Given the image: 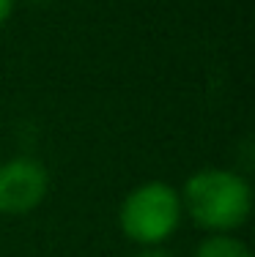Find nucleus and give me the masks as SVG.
I'll list each match as a JSON object with an SVG mask.
<instances>
[{
	"label": "nucleus",
	"instance_id": "obj_2",
	"mask_svg": "<svg viewBox=\"0 0 255 257\" xmlns=\"http://www.w3.org/2000/svg\"><path fill=\"white\" fill-rule=\"evenodd\" d=\"M121 230L143 246H156L181 222V197L170 183L148 181L132 189L121 205Z\"/></svg>",
	"mask_w": 255,
	"mask_h": 257
},
{
	"label": "nucleus",
	"instance_id": "obj_5",
	"mask_svg": "<svg viewBox=\"0 0 255 257\" xmlns=\"http://www.w3.org/2000/svg\"><path fill=\"white\" fill-rule=\"evenodd\" d=\"M11 11H14V0H0V28L6 25V20L11 17Z\"/></svg>",
	"mask_w": 255,
	"mask_h": 257
},
{
	"label": "nucleus",
	"instance_id": "obj_6",
	"mask_svg": "<svg viewBox=\"0 0 255 257\" xmlns=\"http://www.w3.org/2000/svg\"><path fill=\"white\" fill-rule=\"evenodd\" d=\"M135 257H173V254L162 252V249H145V252H137Z\"/></svg>",
	"mask_w": 255,
	"mask_h": 257
},
{
	"label": "nucleus",
	"instance_id": "obj_7",
	"mask_svg": "<svg viewBox=\"0 0 255 257\" xmlns=\"http://www.w3.org/2000/svg\"><path fill=\"white\" fill-rule=\"evenodd\" d=\"M30 3H50V0H30Z\"/></svg>",
	"mask_w": 255,
	"mask_h": 257
},
{
	"label": "nucleus",
	"instance_id": "obj_3",
	"mask_svg": "<svg viewBox=\"0 0 255 257\" xmlns=\"http://www.w3.org/2000/svg\"><path fill=\"white\" fill-rule=\"evenodd\" d=\"M50 189L47 167L36 159L17 156L0 164V213L6 216H22L30 213Z\"/></svg>",
	"mask_w": 255,
	"mask_h": 257
},
{
	"label": "nucleus",
	"instance_id": "obj_1",
	"mask_svg": "<svg viewBox=\"0 0 255 257\" xmlns=\"http://www.w3.org/2000/svg\"><path fill=\"white\" fill-rule=\"evenodd\" d=\"M184 205L195 224L228 232L247 222L252 192L250 183L230 170H200L184 186Z\"/></svg>",
	"mask_w": 255,
	"mask_h": 257
},
{
	"label": "nucleus",
	"instance_id": "obj_4",
	"mask_svg": "<svg viewBox=\"0 0 255 257\" xmlns=\"http://www.w3.org/2000/svg\"><path fill=\"white\" fill-rule=\"evenodd\" d=\"M195 257H252L250 249L230 235H211L198 246Z\"/></svg>",
	"mask_w": 255,
	"mask_h": 257
}]
</instances>
